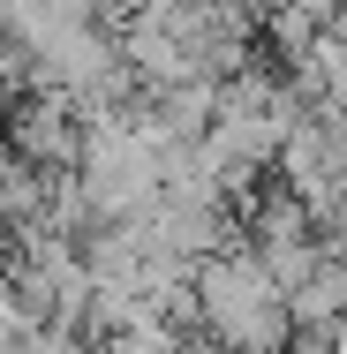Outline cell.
Returning a JSON list of instances; mask_svg holds the SVG:
<instances>
[{"mask_svg": "<svg viewBox=\"0 0 347 354\" xmlns=\"http://www.w3.org/2000/svg\"><path fill=\"white\" fill-rule=\"evenodd\" d=\"M189 294H197V324H204L226 354H287L294 347V301H287V286L257 264L249 241H234L226 257L197 264Z\"/></svg>", "mask_w": 347, "mask_h": 354, "instance_id": "6da1fadb", "label": "cell"}, {"mask_svg": "<svg viewBox=\"0 0 347 354\" xmlns=\"http://www.w3.org/2000/svg\"><path fill=\"white\" fill-rule=\"evenodd\" d=\"M0 143H8L23 166H38L46 181H61V174H83V158H91V121L75 113L69 98L30 91V98H8Z\"/></svg>", "mask_w": 347, "mask_h": 354, "instance_id": "7a4b0ae2", "label": "cell"}, {"mask_svg": "<svg viewBox=\"0 0 347 354\" xmlns=\"http://www.w3.org/2000/svg\"><path fill=\"white\" fill-rule=\"evenodd\" d=\"M287 301H294V332H310V339H347V264L340 257H325Z\"/></svg>", "mask_w": 347, "mask_h": 354, "instance_id": "3957f363", "label": "cell"}]
</instances>
